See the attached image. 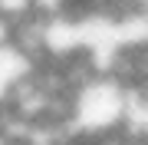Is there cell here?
Wrapping results in <instances>:
<instances>
[{"label": "cell", "instance_id": "1", "mask_svg": "<svg viewBox=\"0 0 148 145\" xmlns=\"http://www.w3.org/2000/svg\"><path fill=\"white\" fill-rule=\"evenodd\" d=\"M128 109H132L128 86L109 73H99L76 89L73 125L82 132H112L128 122Z\"/></svg>", "mask_w": 148, "mask_h": 145}, {"label": "cell", "instance_id": "2", "mask_svg": "<svg viewBox=\"0 0 148 145\" xmlns=\"http://www.w3.org/2000/svg\"><path fill=\"white\" fill-rule=\"evenodd\" d=\"M33 66H36V63H33L16 43L0 46V102H3V99L33 73Z\"/></svg>", "mask_w": 148, "mask_h": 145}, {"label": "cell", "instance_id": "3", "mask_svg": "<svg viewBox=\"0 0 148 145\" xmlns=\"http://www.w3.org/2000/svg\"><path fill=\"white\" fill-rule=\"evenodd\" d=\"M33 10H36V0H0V16H7L13 23L27 20Z\"/></svg>", "mask_w": 148, "mask_h": 145}, {"label": "cell", "instance_id": "4", "mask_svg": "<svg viewBox=\"0 0 148 145\" xmlns=\"http://www.w3.org/2000/svg\"><path fill=\"white\" fill-rule=\"evenodd\" d=\"M13 30H16V23H13V20H7V16H0V46L13 43Z\"/></svg>", "mask_w": 148, "mask_h": 145}]
</instances>
